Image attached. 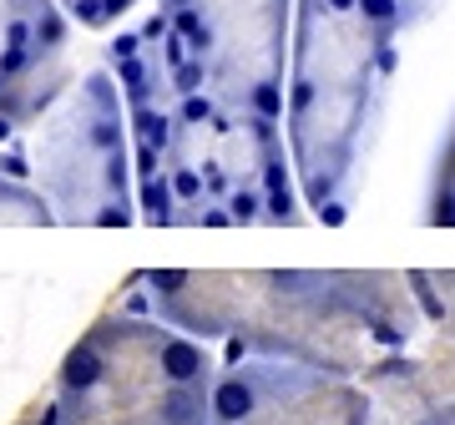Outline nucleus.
Instances as JSON below:
<instances>
[{
  "label": "nucleus",
  "instance_id": "nucleus-1",
  "mask_svg": "<svg viewBox=\"0 0 455 425\" xmlns=\"http://www.w3.org/2000/svg\"><path fill=\"white\" fill-rule=\"evenodd\" d=\"M400 36L364 16L359 0H299L293 11L283 137L309 212L344 203L370 157Z\"/></svg>",
  "mask_w": 455,
  "mask_h": 425
},
{
  "label": "nucleus",
  "instance_id": "nucleus-2",
  "mask_svg": "<svg viewBox=\"0 0 455 425\" xmlns=\"http://www.w3.org/2000/svg\"><path fill=\"white\" fill-rule=\"evenodd\" d=\"M293 11L299 0H157L142 31L172 92H212L223 107L283 122Z\"/></svg>",
  "mask_w": 455,
  "mask_h": 425
},
{
  "label": "nucleus",
  "instance_id": "nucleus-3",
  "mask_svg": "<svg viewBox=\"0 0 455 425\" xmlns=\"http://www.w3.org/2000/svg\"><path fill=\"white\" fill-rule=\"evenodd\" d=\"M31 178L66 223H97L107 208L132 203V122L112 66L86 71L46 112L26 142Z\"/></svg>",
  "mask_w": 455,
  "mask_h": 425
},
{
  "label": "nucleus",
  "instance_id": "nucleus-4",
  "mask_svg": "<svg viewBox=\"0 0 455 425\" xmlns=\"http://www.w3.org/2000/svg\"><path fill=\"white\" fill-rule=\"evenodd\" d=\"M61 0H0V142L61 97Z\"/></svg>",
  "mask_w": 455,
  "mask_h": 425
},
{
  "label": "nucleus",
  "instance_id": "nucleus-5",
  "mask_svg": "<svg viewBox=\"0 0 455 425\" xmlns=\"http://www.w3.org/2000/svg\"><path fill=\"white\" fill-rule=\"evenodd\" d=\"M107 375H112V355H107V344H101V334L92 329L82 344H71V355L61 360V375H56V385L71 395H92L107 385Z\"/></svg>",
  "mask_w": 455,
  "mask_h": 425
},
{
  "label": "nucleus",
  "instance_id": "nucleus-6",
  "mask_svg": "<svg viewBox=\"0 0 455 425\" xmlns=\"http://www.w3.org/2000/svg\"><path fill=\"white\" fill-rule=\"evenodd\" d=\"M157 365H163V385H208V349L188 334H163Z\"/></svg>",
  "mask_w": 455,
  "mask_h": 425
},
{
  "label": "nucleus",
  "instance_id": "nucleus-7",
  "mask_svg": "<svg viewBox=\"0 0 455 425\" xmlns=\"http://www.w3.org/2000/svg\"><path fill=\"white\" fill-rule=\"evenodd\" d=\"M0 223H56V208L46 203L41 188L5 178V167H0Z\"/></svg>",
  "mask_w": 455,
  "mask_h": 425
},
{
  "label": "nucleus",
  "instance_id": "nucleus-8",
  "mask_svg": "<svg viewBox=\"0 0 455 425\" xmlns=\"http://www.w3.org/2000/svg\"><path fill=\"white\" fill-rule=\"evenodd\" d=\"M359 5H364V16H370V20L390 26L395 36H405L415 20L430 16V5H435V0H359Z\"/></svg>",
  "mask_w": 455,
  "mask_h": 425
},
{
  "label": "nucleus",
  "instance_id": "nucleus-9",
  "mask_svg": "<svg viewBox=\"0 0 455 425\" xmlns=\"http://www.w3.org/2000/svg\"><path fill=\"white\" fill-rule=\"evenodd\" d=\"M137 5V0H61V11L71 20H82V26H92V31H101V26H112V20H122Z\"/></svg>",
  "mask_w": 455,
  "mask_h": 425
},
{
  "label": "nucleus",
  "instance_id": "nucleus-10",
  "mask_svg": "<svg viewBox=\"0 0 455 425\" xmlns=\"http://www.w3.org/2000/svg\"><path fill=\"white\" fill-rule=\"evenodd\" d=\"M415 425H445V421H415Z\"/></svg>",
  "mask_w": 455,
  "mask_h": 425
}]
</instances>
